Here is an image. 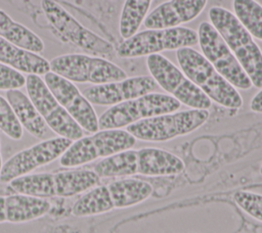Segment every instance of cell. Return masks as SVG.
<instances>
[{
	"instance_id": "obj_1",
	"label": "cell",
	"mask_w": 262,
	"mask_h": 233,
	"mask_svg": "<svg viewBox=\"0 0 262 233\" xmlns=\"http://www.w3.org/2000/svg\"><path fill=\"white\" fill-rule=\"evenodd\" d=\"M209 19L250 78L252 85L261 89L262 51L253 37L236 16L224 7H211L209 10Z\"/></svg>"
},
{
	"instance_id": "obj_2",
	"label": "cell",
	"mask_w": 262,
	"mask_h": 233,
	"mask_svg": "<svg viewBox=\"0 0 262 233\" xmlns=\"http://www.w3.org/2000/svg\"><path fill=\"white\" fill-rule=\"evenodd\" d=\"M176 58L183 74L211 101L230 109L243 106L244 101L236 88L228 83L203 54L191 47H183L176 50Z\"/></svg>"
},
{
	"instance_id": "obj_3",
	"label": "cell",
	"mask_w": 262,
	"mask_h": 233,
	"mask_svg": "<svg viewBox=\"0 0 262 233\" xmlns=\"http://www.w3.org/2000/svg\"><path fill=\"white\" fill-rule=\"evenodd\" d=\"M208 109H187L141 120L126 127L135 139L147 142H165L198 130L208 121Z\"/></svg>"
},
{
	"instance_id": "obj_4",
	"label": "cell",
	"mask_w": 262,
	"mask_h": 233,
	"mask_svg": "<svg viewBox=\"0 0 262 233\" xmlns=\"http://www.w3.org/2000/svg\"><path fill=\"white\" fill-rule=\"evenodd\" d=\"M180 106L171 95L151 92L111 106L98 118V129H122L141 120L177 111Z\"/></svg>"
},
{
	"instance_id": "obj_5",
	"label": "cell",
	"mask_w": 262,
	"mask_h": 233,
	"mask_svg": "<svg viewBox=\"0 0 262 233\" xmlns=\"http://www.w3.org/2000/svg\"><path fill=\"white\" fill-rule=\"evenodd\" d=\"M135 143L136 139L126 130H98L90 136L73 141L60 156L59 164L64 168L80 167L97 158L131 149Z\"/></svg>"
},
{
	"instance_id": "obj_6",
	"label": "cell",
	"mask_w": 262,
	"mask_h": 233,
	"mask_svg": "<svg viewBox=\"0 0 262 233\" xmlns=\"http://www.w3.org/2000/svg\"><path fill=\"white\" fill-rule=\"evenodd\" d=\"M199 44L198 33L189 28L145 30L125 39L117 48L120 58H137Z\"/></svg>"
},
{
	"instance_id": "obj_7",
	"label": "cell",
	"mask_w": 262,
	"mask_h": 233,
	"mask_svg": "<svg viewBox=\"0 0 262 233\" xmlns=\"http://www.w3.org/2000/svg\"><path fill=\"white\" fill-rule=\"evenodd\" d=\"M50 72L73 82L93 85L122 81L127 73L102 57L72 53L59 55L49 62Z\"/></svg>"
},
{
	"instance_id": "obj_8",
	"label": "cell",
	"mask_w": 262,
	"mask_h": 233,
	"mask_svg": "<svg viewBox=\"0 0 262 233\" xmlns=\"http://www.w3.org/2000/svg\"><path fill=\"white\" fill-rule=\"evenodd\" d=\"M146 65L158 86L180 103L193 109L211 107V99L164 55L160 53L148 55Z\"/></svg>"
},
{
	"instance_id": "obj_9",
	"label": "cell",
	"mask_w": 262,
	"mask_h": 233,
	"mask_svg": "<svg viewBox=\"0 0 262 233\" xmlns=\"http://www.w3.org/2000/svg\"><path fill=\"white\" fill-rule=\"evenodd\" d=\"M196 33L203 55L214 68L234 88L249 90L253 86L250 78L212 24L203 21Z\"/></svg>"
},
{
	"instance_id": "obj_10",
	"label": "cell",
	"mask_w": 262,
	"mask_h": 233,
	"mask_svg": "<svg viewBox=\"0 0 262 233\" xmlns=\"http://www.w3.org/2000/svg\"><path fill=\"white\" fill-rule=\"evenodd\" d=\"M25 85L29 98L49 129L72 141L83 137V129L59 104L40 76L28 75Z\"/></svg>"
},
{
	"instance_id": "obj_11",
	"label": "cell",
	"mask_w": 262,
	"mask_h": 233,
	"mask_svg": "<svg viewBox=\"0 0 262 233\" xmlns=\"http://www.w3.org/2000/svg\"><path fill=\"white\" fill-rule=\"evenodd\" d=\"M41 7L52 27L76 46L97 56L114 54L115 48L108 41L83 27L56 1L42 0Z\"/></svg>"
},
{
	"instance_id": "obj_12",
	"label": "cell",
	"mask_w": 262,
	"mask_h": 233,
	"mask_svg": "<svg viewBox=\"0 0 262 233\" xmlns=\"http://www.w3.org/2000/svg\"><path fill=\"white\" fill-rule=\"evenodd\" d=\"M72 143V140L59 136L43 140L20 150L2 166L0 182L9 183L17 177L28 175L37 168L54 161L64 153Z\"/></svg>"
},
{
	"instance_id": "obj_13",
	"label": "cell",
	"mask_w": 262,
	"mask_h": 233,
	"mask_svg": "<svg viewBox=\"0 0 262 233\" xmlns=\"http://www.w3.org/2000/svg\"><path fill=\"white\" fill-rule=\"evenodd\" d=\"M44 82L59 104L83 130L92 134L99 130L98 118L92 104L73 82L52 72L44 75Z\"/></svg>"
},
{
	"instance_id": "obj_14",
	"label": "cell",
	"mask_w": 262,
	"mask_h": 233,
	"mask_svg": "<svg viewBox=\"0 0 262 233\" xmlns=\"http://www.w3.org/2000/svg\"><path fill=\"white\" fill-rule=\"evenodd\" d=\"M158 84L151 76H137L122 81L93 85L83 91L85 98L94 105L113 106L157 90Z\"/></svg>"
},
{
	"instance_id": "obj_15",
	"label": "cell",
	"mask_w": 262,
	"mask_h": 233,
	"mask_svg": "<svg viewBox=\"0 0 262 233\" xmlns=\"http://www.w3.org/2000/svg\"><path fill=\"white\" fill-rule=\"evenodd\" d=\"M207 3L208 0H168L146 15L143 26L147 30L179 27L196 18Z\"/></svg>"
},
{
	"instance_id": "obj_16",
	"label": "cell",
	"mask_w": 262,
	"mask_h": 233,
	"mask_svg": "<svg viewBox=\"0 0 262 233\" xmlns=\"http://www.w3.org/2000/svg\"><path fill=\"white\" fill-rule=\"evenodd\" d=\"M137 174L150 177L174 176L184 171V162L177 155L156 147L136 150Z\"/></svg>"
},
{
	"instance_id": "obj_17",
	"label": "cell",
	"mask_w": 262,
	"mask_h": 233,
	"mask_svg": "<svg viewBox=\"0 0 262 233\" xmlns=\"http://www.w3.org/2000/svg\"><path fill=\"white\" fill-rule=\"evenodd\" d=\"M50 202L45 198L18 193L3 197L5 223L21 224L40 219L50 211Z\"/></svg>"
},
{
	"instance_id": "obj_18",
	"label": "cell",
	"mask_w": 262,
	"mask_h": 233,
	"mask_svg": "<svg viewBox=\"0 0 262 233\" xmlns=\"http://www.w3.org/2000/svg\"><path fill=\"white\" fill-rule=\"evenodd\" d=\"M0 63L19 73L43 76L50 72L49 61L38 53L13 45L0 37Z\"/></svg>"
},
{
	"instance_id": "obj_19",
	"label": "cell",
	"mask_w": 262,
	"mask_h": 233,
	"mask_svg": "<svg viewBox=\"0 0 262 233\" xmlns=\"http://www.w3.org/2000/svg\"><path fill=\"white\" fill-rule=\"evenodd\" d=\"M6 100L13 110L18 123L35 138L42 139L47 134L48 126L35 105L19 89L6 91Z\"/></svg>"
},
{
	"instance_id": "obj_20",
	"label": "cell",
	"mask_w": 262,
	"mask_h": 233,
	"mask_svg": "<svg viewBox=\"0 0 262 233\" xmlns=\"http://www.w3.org/2000/svg\"><path fill=\"white\" fill-rule=\"evenodd\" d=\"M55 196L72 197L97 186L100 178L94 171L70 170L53 173Z\"/></svg>"
},
{
	"instance_id": "obj_21",
	"label": "cell",
	"mask_w": 262,
	"mask_h": 233,
	"mask_svg": "<svg viewBox=\"0 0 262 233\" xmlns=\"http://www.w3.org/2000/svg\"><path fill=\"white\" fill-rule=\"evenodd\" d=\"M115 208H125L141 203L152 193L149 183L138 179H123L106 185Z\"/></svg>"
},
{
	"instance_id": "obj_22",
	"label": "cell",
	"mask_w": 262,
	"mask_h": 233,
	"mask_svg": "<svg viewBox=\"0 0 262 233\" xmlns=\"http://www.w3.org/2000/svg\"><path fill=\"white\" fill-rule=\"evenodd\" d=\"M0 37L34 53H40L44 50V43L41 38L27 27L14 21L2 9H0Z\"/></svg>"
},
{
	"instance_id": "obj_23",
	"label": "cell",
	"mask_w": 262,
	"mask_h": 233,
	"mask_svg": "<svg viewBox=\"0 0 262 233\" xmlns=\"http://www.w3.org/2000/svg\"><path fill=\"white\" fill-rule=\"evenodd\" d=\"M93 171L99 178H117L136 175V150L131 148L104 157L94 166Z\"/></svg>"
},
{
	"instance_id": "obj_24",
	"label": "cell",
	"mask_w": 262,
	"mask_h": 233,
	"mask_svg": "<svg viewBox=\"0 0 262 233\" xmlns=\"http://www.w3.org/2000/svg\"><path fill=\"white\" fill-rule=\"evenodd\" d=\"M114 203L106 185H98L82 195L73 205L75 217H91L113 211Z\"/></svg>"
},
{
	"instance_id": "obj_25",
	"label": "cell",
	"mask_w": 262,
	"mask_h": 233,
	"mask_svg": "<svg viewBox=\"0 0 262 233\" xmlns=\"http://www.w3.org/2000/svg\"><path fill=\"white\" fill-rule=\"evenodd\" d=\"M9 187L12 191L18 194L40 198L55 196L53 173L24 175L11 180L9 182Z\"/></svg>"
},
{
	"instance_id": "obj_26",
	"label": "cell",
	"mask_w": 262,
	"mask_h": 233,
	"mask_svg": "<svg viewBox=\"0 0 262 233\" xmlns=\"http://www.w3.org/2000/svg\"><path fill=\"white\" fill-rule=\"evenodd\" d=\"M151 2L152 0H125L119 20V32L124 40L137 33Z\"/></svg>"
},
{
	"instance_id": "obj_27",
	"label": "cell",
	"mask_w": 262,
	"mask_h": 233,
	"mask_svg": "<svg viewBox=\"0 0 262 233\" xmlns=\"http://www.w3.org/2000/svg\"><path fill=\"white\" fill-rule=\"evenodd\" d=\"M234 15L253 38L262 41V5L256 0H232Z\"/></svg>"
},
{
	"instance_id": "obj_28",
	"label": "cell",
	"mask_w": 262,
	"mask_h": 233,
	"mask_svg": "<svg viewBox=\"0 0 262 233\" xmlns=\"http://www.w3.org/2000/svg\"><path fill=\"white\" fill-rule=\"evenodd\" d=\"M0 130L12 140H20L24 130L8 101L0 95Z\"/></svg>"
},
{
	"instance_id": "obj_29",
	"label": "cell",
	"mask_w": 262,
	"mask_h": 233,
	"mask_svg": "<svg viewBox=\"0 0 262 233\" xmlns=\"http://www.w3.org/2000/svg\"><path fill=\"white\" fill-rule=\"evenodd\" d=\"M233 200L248 216L262 222V194L250 191H236L233 194Z\"/></svg>"
},
{
	"instance_id": "obj_30",
	"label": "cell",
	"mask_w": 262,
	"mask_h": 233,
	"mask_svg": "<svg viewBox=\"0 0 262 233\" xmlns=\"http://www.w3.org/2000/svg\"><path fill=\"white\" fill-rule=\"evenodd\" d=\"M25 84L26 78L21 73L0 63V90L8 91L12 89H19L24 87Z\"/></svg>"
},
{
	"instance_id": "obj_31",
	"label": "cell",
	"mask_w": 262,
	"mask_h": 233,
	"mask_svg": "<svg viewBox=\"0 0 262 233\" xmlns=\"http://www.w3.org/2000/svg\"><path fill=\"white\" fill-rule=\"evenodd\" d=\"M250 109L254 112L262 113V88L252 98V100L250 102Z\"/></svg>"
},
{
	"instance_id": "obj_32",
	"label": "cell",
	"mask_w": 262,
	"mask_h": 233,
	"mask_svg": "<svg viewBox=\"0 0 262 233\" xmlns=\"http://www.w3.org/2000/svg\"><path fill=\"white\" fill-rule=\"evenodd\" d=\"M2 206H3V196H0V224L5 223V219H4V217H3Z\"/></svg>"
},
{
	"instance_id": "obj_33",
	"label": "cell",
	"mask_w": 262,
	"mask_h": 233,
	"mask_svg": "<svg viewBox=\"0 0 262 233\" xmlns=\"http://www.w3.org/2000/svg\"><path fill=\"white\" fill-rule=\"evenodd\" d=\"M259 173H260V175L262 176V165H261V167H260V169H259Z\"/></svg>"
},
{
	"instance_id": "obj_34",
	"label": "cell",
	"mask_w": 262,
	"mask_h": 233,
	"mask_svg": "<svg viewBox=\"0 0 262 233\" xmlns=\"http://www.w3.org/2000/svg\"><path fill=\"white\" fill-rule=\"evenodd\" d=\"M112 1H116V0H112Z\"/></svg>"
}]
</instances>
